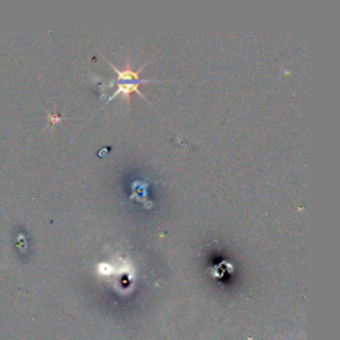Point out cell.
Wrapping results in <instances>:
<instances>
[{"label": "cell", "mask_w": 340, "mask_h": 340, "mask_svg": "<svg viewBox=\"0 0 340 340\" xmlns=\"http://www.w3.org/2000/svg\"><path fill=\"white\" fill-rule=\"evenodd\" d=\"M9 267V266H4V264H0V268H7Z\"/></svg>", "instance_id": "obj_3"}, {"label": "cell", "mask_w": 340, "mask_h": 340, "mask_svg": "<svg viewBox=\"0 0 340 340\" xmlns=\"http://www.w3.org/2000/svg\"><path fill=\"white\" fill-rule=\"evenodd\" d=\"M48 120H49L48 125L52 126V125H55V124H57L59 121H63V120H65V117H61V116H59V114H52V113H49L48 112Z\"/></svg>", "instance_id": "obj_2"}, {"label": "cell", "mask_w": 340, "mask_h": 340, "mask_svg": "<svg viewBox=\"0 0 340 340\" xmlns=\"http://www.w3.org/2000/svg\"><path fill=\"white\" fill-rule=\"evenodd\" d=\"M108 61V64H110V67L114 69V72H116V75H117V80H112L110 81V84L112 85H118V84H144V83H158V81H164V80H153V79H141L140 77V71H141V68H144V67H141V68L138 69V71H132V69L129 68V65H126L125 71H120V69H117L116 67H114V64H112L109 60ZM112 85H109V86H112Z\"/></svg>", "instance_id": "obj_1"}]
</instances>
